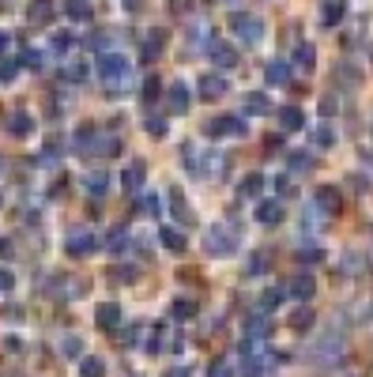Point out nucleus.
Listing matches in <instances>:
<instances>
[{
    "label": "nucleus",
    "mask_w": 373,
    "mask_h": 377,
    "mask_svg": "<svg viewBox=\"0 0 373 377\" xmlns=\"http://www.w3.org/2000/svg\"><path fill=\"white\" fill-rule=\"evenodd\" d=\"M230 30H234L245 45H260V42H264V19H260V15L234 12V15H230Z\"/></svg>",
    "instance_id": "obj_1"
},
{
    "label": "nucleus",
    "mask_w": 373,
    "mask_h": 377,
    "mask_svg": "<svg viewBox=\"0 0 373 377\" xmlns=\"http://www.w3.org/2000/svg\"><path fill=\"white\" fill-rule=\"evenodd\" d=\"M98 76L106 79L109 87H125L132 76V64L121 57V53H102L98 57Z\"/></svg>",
    "instance_id": "obj_2"
},
{
    "label": "nucleus",
    "mask_w": 373,
    "mask_h": 377,
    "mask_svg": "<svg viewBox=\"0 0 373 377\" xmlns=\"http://www.w3.org/2000/svg\"><path fill=\"white\" fill-rule=\"evenodd\" d=\"M204 249H208L211 256H230L237 249V234L226 227H211L208 234H204Z\"/></svg>",
    "instance_id": "obj_3"
},
{
    "label": "nucleus",
    "mask_w": 373,
    "mask_h": 377,
    "mask_svg": "<svg viewBox=\"0 0 373 377\" xmlns=\"http://www.w3.org/2000/svg\"><path fill=\"white\" fill-rule=\"evenodd\" d=\"M94 245H98L94 230H72V234L65 238V253H68V256H83V253H91Z\"/></svg>",
    "instance_id": "obj_4"
},
{
    "label": "nucleus",
    "mask_w": 373,
    "mask_h": 377,
    "mask_svg": "<svg viewBox=\"0 0 373 377\" xmlns=\"http://www.w3.org/2000/svg\"><path fill=\"white\" fill-rule=\"evenodd\" d=\"M226 87H230V83L219 76V72H208V76H200V99H204V102H219V99L226 94Z\"/></svg>",
    "instance_id": "obj_5"
},
{
    "label": "nucleus",
    "mask_w": 373,
    "mask_h": 377,
    "mask_svg": "<svg viewBox=\"0 0 373 377\" xmlns=\"http://www.w3.org/2000/svg\"><path fill=\"white\" fill-rule=\"evenodd\" d=\"M189 102H193V91L185 87V79L170 83V91H166V106H170V114H185Z\"/></svg>",
    "instance_id": "obj_6"
},
{
    "label": "nucleus",
    "mask_w": 373,
    "mask_h": 377,
    "mask_svg": "<svg viewBox=\"0 0 373 377\" xmlns=\"http://www.w3.org/2000/svg\"><path fill=\"white\" fill-rule=\"evenodd\" d=\"M287 294H290V298H298V302H309L317 294V279L309 276V272H298V276L287 283Z\"/></svg>",
    "instance_id": "obj_7"
},
{
    "label": "nucleus",
    "mask_w": 373,
    "mask_h": 377,
    "mask_svg": "<svg viewBox=\"0 0 373 377\" xmlns=\"http://www.w3.org/2000/svg\"><path fill=\"white\" fill-rule=\"evenodd\" d=\"M283 215H287L283 200H260L257 204V223H264V227H279Z\"/></svg>",
    "instance_id": "obj_8"
},
{
    "label": "nucleus",
    "mask_w": 373,
    "mask_h": 377,
    "mask_svg": "<svg viewBox=\"0 0 373 377\" xmlns=\"http://www.w3.org/2000/svg\"><path fill=\"white\" fill-rule=\"evenodd\" d=\"M208 136H245V117H215L208 121Z\"/></svg>",
    "instance_id": "obj_9"
},
{
    "label": "nucleus",
    "mask_w": 373,
    "mask_h": 377,
    "mask_svg": "<svg viewBox=\"0 0 373 377\" xmlns=\"http://www.w3.org/2000/svg\"><path fill=\"white\" fill-rule=\"evenodd\" d=\"M208 57L215 61V68L226 72V68H234V64H237V50L230 42H219V38H215V42L208 45Z\"/></svg>",
    "instance_id": "obj_10"
},
{
    "label": "nucleus",
    "mask_w": 373,
    "mask_h": 377,
    "mask_svg": "<svg viewBox=\"0 0 373 377\" xmlns=\"http://www.w3.org/2000/svg\"><path fill=\"white\" fill-rule=\"evenodd\" d=\"M313 207H317V212H324V215H336L339 212V189L336 185H321L313 192Z\"/></svg>",
    "instance_id": "obj_11"
},
{
    "label": "nucleus",
    "mask_w": 373,
    "mask_h": 377,
    "mask_svg": "<svg viewBox=\"0 0 373 377\" xmlns=\"http://www.w3.org/2000/svg\"><path fill=\"white\" fill-rule=\"evenodd\" d=\"M76 151H83V155H102V143H98V132H94V125H79L76 132Z\"/></svg>",
    "instance_id": "obj_12"
},
{
    "label": "nucleus",
    "mask_w": 373,
    "mask_h": 377,
    "mask_svg": "<svg viewBox=\"0 0 373 377\" xmlns=\"http://www.w3.org/2000/svg\"><path fill=\"white\" fill-rule=\"evenodd\" d=\"M121 181H125V189H129V192H140V189H144V181H147V163H140V159H136V163H129Z\"/></svg>",
    "instance_id": "obj_13"
},
{
    "label": "nucleus",
    "mask_w": 373,
    "mask_h": 377,
    "mask_svg": "<svg viewBox=\"0 0 373 377\" xmlns=\"http://www.w3.org/2000/svg\"><path fill=\"white\" fill-rule=\"evenodd\" d=\"M242 110L249 117H264V114H272V102H268L264 91H249V94H245V102H242Z\"/></svg>",
    "instance_id": "obj_14"
},
{
    "label": "nucleus",
    "mask_w": 373,
    "mask_h": 377,
    "mask_svg": "<svg viewBox=\"0 0 373 377\" xmlns=\"http://www.w3.org/2000/svg\"><path fill=\"white\" fill-rule=\"evenodd\" d=\"M264 79H268L272 87H287V83H290V64H287V61H268Z\"/></svg>",
    "instance_id": "obj_15"
},
{
    "label": "nucleus",
    "mask_w": 373,
    "mask_h": 377,
    "mask_svg": "<svg viewBox=\"0 0 373 377\" xmlns=\"http://www.w3.org/2000/svg\"><path fill=\"white\" fill-rule=\"evenodd\" d=\"M279 128L283 132H298V128H306V114H301L298 106H283L279 110Z\"/></svg>",
    "instance_id": "obj_16"
},
{
    "label": "nucleus",
    "mask_w": 373,
    "mask_h": 377,
    "mask_svg": "<svg viewBox=\"0 0 373 377\" xmlns=\"http://www.w3.org/2000/svg\"><path fill=\"white\" fill-rule=\"evenodd\" d=\"M8 132L12 136H30L34 132V117H30L27 110H15V114L8 117Z\"/></svg>",
    "instance_id": "obj_17"
},
{
    "label": "nucleus",
    "mask_w": 373,
    "mask_h": 377,
    "mask_svg": "<svg viewBox=\"0 0 373 377\" xmlns=\"http://www.w3.org/2000/svg\"><path fill=\"white\" fill-rule=\"evenodd\" d=\"M260 192H264V174H249V178H242V185H237V196L242 200H257Z\"/></svg>",
    "instance_id": "obj_18"
},
{
    "label": "nucleus",
    "mask_w": 373,
    "mask_h": 377,
    "mask_svg": "<svg viewBox=\"0 0 373 377\" xmlns=\"http://www.w3.org/2000/svg\"><path fill=\"white\" fill-rule=\"evenodd\" d=\"M53 12H57V8H53V0H30V8H27L30 23H38V27H42V23H50Z\"/></svg>",
    "instance_id": "obj_19"
},
{
    "label": "nucleus",
    "mask_w": 373,
    "mask_h": 377,
    "mask_svg": "<svg viewBox=\"0 0 373 377\" xmlns=\"http://www.w3.org/2000/svg\"><path fill=\"white\" fill-rule=\"evenodd\" d=\"M343 15H347V4H343V0H328V4L321 8V23H324V27H336V23H343Z\"/></svg>",
    "instance_id": "obj_20"
},
{
    "label": "nucleus",
    "mask_w": 373,
    "mask_h": 377,
    "mask_svg": "<svg viewBox=\"0 0 373 377\" xmlns=\"http://www.w3.org/2000/svg\"><path fill=\"white\" fill-rule=\"evenodd\" d=\"M94 320H98L102 328H114L117 320H121V306H117V302H102V306L94 309Z\"/></svg>",
    "instance_id": "obj_21"
},
{
    "label": "nucleus",
    "mask_w": 373,
    "mask_h": 377,
    "mask_svg": "<svg viewBox=\"0 0 373 377\" xmlns=\"http://www.w3.org/2000/svg\"><path fill=\"white\" fill-rule=\"evenodd\" d=\"M162 45H166V30H151L144 38V61H155L162 53Z\"/></svg>",
    "instance_id": "obj_22"
},
{
    "label": "nucleus",
    "mask_w": 373,
    "mask_h": 377,
    "mask_svg": "<svg viewBox=\"0 0 373 377\" xmlns=\"http://www.w3.org/2000/svg\"><path fill=\"white\" fill-rule=\"evenodd\" d=\"M158 238H162V245H166L170 253H185V245H189V238L181 234V230H173V227H166Z\"/></svg>",
    "instance_id": "obj_23"
},
{
    "label": "nucleus",
    "mask_w": 373,
    "mask_h": 377,
    "mask_svg": "<svg viewBox=\"0 0 373 377\" xmlns=\"http://www.w3.org/2000/svg\"><path fill=\"white\" fill-rule=\"evenodd\" d=\"M287 166H290V174H309L313 170V155H309V151H290Z\"/></svg>",
    "instance_id": "obj_24"
},
{
    "label": "nucleus",
    "mask_w": 373,
    "mask_h": 377,
    "mask_svg": "<svg viewBox=\"0 0 373 377\" xmlns=\"http://www.w3.org/2000/svg\"><path fill=\"white\" fill-rule=\"evenodd\" d=\"M283 298H287V291H283V287H268V291L260 294V309H264V314H272V309L283 306Z\"/></svg>",
    "instance_id": "obj_25"
},
{
    "label": "nucleus",
    "mask_w": 373,
    "mask_h": 377,
    "mask_svg": "<svg viewBox=\"0 0 373 377\" xmlns=\"http://www.w3.org/2000/svg\"><path fill=\"white\" fill-rule=\"evenodd\" d=\"M170 314H173V320H193L196 314H200V306H196L193 298H178V302H173V309H170Z\"/></svg>",
    "instance_id": "obj_26"
},
{
    "label": "nucleus",
    "mask_w": 373,
    "mask_h": 377,
    "mask_svg": "<svg viewBox=\"0 0 373 377\" xmlns=\"http://www.w3.org/2000/svg\"><path fill=\"white\" fill-rule=\"evenodd\" d=\"M79 377H106V363H102L98 355H87L83 363H79Z\"/></svg>",
    "instance_id": "obj_27"
},
{
    "label": "nucleus",
    "mask_w": 373,
    "mask_h": 377,
    "mask_svg": "<svg viewBox=\"0 0 373 377\" xmlns=\"http://www.w3.org/2000/svg\"><path fill=\"white\" fill-rule=\"evenodd\" d=\"M295 64L301 72H313V64H317V53H313V45L309 42H301L298 50H295Z\"/></svg>",
    "instance_id": "obj_28"
},
{
    "label": "nucleus",
    "mask_w": 373,
    "mask_h": 377,
    "mask_svg": "<svg viewBox=\"0 0 373 377\" xmlns=\"http://www.w3.org/2000/svg\"><path fill=\"white\" fill-rule=\"evenodd\" d=\"M83 185H87V192H94V196H102L106 192V185H109V178H106V170H91L83 178Z\"/></svg>",
    "instance_id": "obj_29"
},
{
    "label": "nucleus",
    "mask_w": 373,
    "mask_h": 377,
    "mask_svg": "<svg viewBox=\"0 0 373 377\" xmlns=\"http://www.w3.org/2000/svg\"><path fill=\"white\" fill-rule=\"evenodd\" d=\"M313 143H317V147H332V143H336V128H332V125H317L313 128Z\"/></svg>",
    "instance_id": "obj_30"
},
{
    "label": "nucleus",
    "mask_w": 373,
    "mask_h": 377,
    "mask_svg": "<svg viewBox=\"0 0 373 377\" xmlns=\"http://www.w3.org/2000/svg\"><path fill=\"white\" fill-rule=\"evenodd\" d=\"M65 15L68 19H91V4H87V0H68Z\"/></svg>",
    "instance_id": "obj_31"
},
{
    "label": "nucleus",
    "mask_w": 373,
    "mask_h": 377,
    "mask_svg": "<svg viewBox=\"0 0 373 377\" xmlns=\"http://www.w3.org/2000/svg\"><path fill=\"white\" fill-rule=\"evenodd\" d=\"M144 128H147L151 136H166V132H170V121H166V117H158V114H151L147 121H144Z\"/></svg>",
    "instance_id": "obj_32"
},
{
    "label": "nucleus",
    "mask_w": 373,
    "mask_h": 377,
    "mask_svg": "<svg viewBox=\"0 0 373 377\" xmlns=\"http://www.w3.org/2000/svg\"><path fill=\"white\" fill-rule=\"evenodd\" d=\"M50 45H53V53H68L72 50V34H68V30H57V34L50 38Z\"/></svg>",
    "instance_id": "obj_33"
},
{
    "label": "nucleus",
    "mask_w": 373,
    "mask_h": 377,
    "mask_svg": "<svg viewBox=\"0 0 373 377\" xmlns=\"http://www.w3.org/2000/svg\"><path fill=\"white\" fill-rule=\"evenodd\" d=\"M260 272H268V256L264 253H253L249 264H245V276H260Z\"/></svg>",
    "instance_id": "obj_34"
},
{
    "label": "nucleus",
    "mask_w": 373,
    "mask_h": 377,
    "mask_svg": "<svg viewBox=\"0 0 373 377\" xmlns=\"http://www.w3.org/2000/svg\"><path fill=\"white\" fill-rule=\"evenodd\" d=\"M158 94H162V83H158V76H147V79H144V102L151 106Z\"/></svg>",
    "instance_id": "obj_35"
},
{
    "label": "nucleus",
    "mask_w": 373,
    "mask_h": 377,
    "mask_svg": "<svg viewBox=\"0 0 373 377\" xmlns=\"http://www.w3.org/2000/svg\"><path fill=\"white\" fill-rule=\"evenodd\" d=\"M79 351H83V343H79L76 336H65V340H61V355L65 358H79Z\"/></svg>",
    "instance_id": "obj_36"
},
{
    "label": "nucleus",
    "mask_w": 373,
    "mask_h": 377,
    "mask_svg": "<svg viewBox=\"0 0 373 377\" xmlns=\"http://www.w3.org/2000/svg\"><path fill=\"white\" fill-rule=\"evenodd\" d=\"M173 215H178V219H185V223H193V207L181 200V192H173Z\"/></svg>",
    "instance_id": "obj_37"
},
{
    "label": "nucleus",
    "mask_w": 373,
    "mask_h": 377,
    "mask_svg": "<svg viewBox=\"0 0 373 377\" xmlns=\"http://www.w3.org/2000/svg\"><path fill=\"white\" fill-rule=\"evenodd\" d=\"M208 377H234V366H230V358H219V363H211Z\"/></svg>",
    "instance_id": "obj_38"
},
{
    "label": "nucleus",
    "mask_w": 373,
    "mask_h": 377,
    "mask_svg": "<svg viewBox=\"0 0 373 377\" xmlns=\"http://www.w3.org/2000/svg\"><path fill=\"white\" fill-rule=\"evenodd\" d=\"M109 249H114V253H121L125 249V245H129V230H114V234H109Z\"/></svg>",
    "instance_id": "obj_39"
},
{
    "label": "nucleus",
    "mask_w": 373,
    "mask_h": 377,
    "mask_svg": "<svg viewBox=\"0 0 373 377\" xmlns=\"http://www.w3.org/2000/svg\"><path fill=\"white\" fill-rule=\"evenodd\" d=\"M290 325H295V328H298V332H306V328H309V325H313V314H309V309H298V314H295V317H290Z\"/></svg>",
    "instance_id": "obj_40"
},
{
    "label": "nucleus",
    "mask_w": 373,
    "mask_h": 377,
    "mask_svg": "<svg viewBox=\"0 0 373 377\" xmlns=\"http://www.w3.org/2000/svg\"><path fill=\"white\" fill-rule=\"evenodd\" d=\"M15 72H19V64H15V61H0V83H12Z\"/></svg>",
    "instance_id": "obj_41"
},
{
    "label": "nucleus",
    "mask_w": 373,
    "mask_h": 377,
    "mask_svg": "<svg viewBox=\"0 0 373 377\" xmlns=\"http://www.w3.org/2000/svg\"><path fill=\"white\" fill-rule=\"evenodd\" d=\"M140 212H144V215H158V212H162V200H158V196H144Z\"/></svg>",
    "instance_id": "obj_42"
},
{
    "label": "nucleus",
    "mask_w": 373,
    "mask_h": 377,
    "mask_svg": "<svg viewBox=\"0 0 373 377\" xmlns=\"http://www.w3.org/2000/svg\"><path fill=\"white\" fill-rule=\"evenodd\" d=\"M158 351H162V328H155L147 336V355H158Z\"/></svg>",
    "instance_id": "obj_43"
},
{
    "label": "nucleus",
    "mask_w": 373,
    "mask_h": 377,
    "mask_svg": "<svg viewBox=\"0 0 373 377\" xmlns=\"http://www.w3.org/2000/svg\"><path fill=\"white\" fill-rule=\"evenodd\" d=\"M136 276H140V272L136 268H125V264H117V268H114V279H125V283H132Z\"/></svg>",
    "instance_id": "obj_44"
},
{
    "label": "nucleus",
    "mask_w": 373,
    "mask_h": 377,
    "mask_svg": "<svg viewBox=\"0 0 373 377\" xmlns=\"http://www.w3.org/2000/svg\"><path fill=\"white\" fill-rule=\"evenodd\" d=\"M102 155L106 159H114V155H121V143L114 140V136H106V143H102Z\"/></svg>",
    "instance_id": "obj_45"
},
{
    "label": "nucleus",
    "mask_w": 373,
    "mask_h": 377,
    "mask_svg": "<svg viewBox=\"0 0 373 377\" xmlns=\"http://www.w3.org/2000/svg\"><path fill=\"white\" fill-rule=\"evenodd\" d=\"M83 76H87V64H72V68H68V79H72V83H83Z\"/></svg>",
    "instance_id": "obj_46"
},
{
    "label": "nucleus",
    "mask_w": 373,
    "mask_h": 377,
    "mask_svg": "<svg viewBox=\"0 0 373 377\" xmlns=\"http://www.w3.org/2000/svg\"><path fill=\"white\" fill-rule=\"evenodd\" d=\"M23 64H27V68H38V64H42V53H38V50H27V53H23Z\"/></svg>",
    "instance_id": "obj_47"
},
{
    "label": "nucleus",
    "mask_w": 373,
    "mask_h": 377,
    "mask_svg": "<svg viewBox=\"0 0 373 377\" xmlns=\"http://www.w3.org/2000/svg\"><path fill=\"white\" fill-rule=\"evenodd\" d=\"M321 114H324V117L336 114V99H332V94H324V99H321Z\"/></svg>",
    "instance_id": "obj_48"
},
{
    "label": "nucleus",
    "mask_w": 373,
    "mask_h": 377,
    "mask_svg": "<svg viewBox=\"0 0 373 377\" xmlns=\"http://www.w3.org/2000/svg\"><path fill=\"white\" fill-rule=\"evenodd\" d=\"M275 192H279V196H290L295 189H290V181H287V178H275Z\"/></svg>",
    "instance_id": "obj_49"
},
{
    "label": "nucleus",
    "mask_w": 373,
    "mask_h": 377,
    "mask_svg": "<svg viewBox=\"0 0 373 377\" xmlns=\"http://www.w3.org/2000/svg\"><path fill=\"white\" fill-rule=\"evenodd\" d=\"M12 287H15V276L12 272H0V291H12Z\"/></svg>",
    "instance_id": "obj_50"
},
{
    "label": "nucleus",
    "mask_w": 373,
    "mask_h": 377,
    "mask_svg": "<svg viewBox=\"0 0 373 377\" xmlns=\"http://www.w3.org/2000/svg\"><path fill=\"white\" fill-rule=\"evenodd\" d=\"M321 249H306V253H301V264H317V261H321Z\"/></svg>",
    "instance_id": "obj_51"
},
{
    "label": "nucleus",
    "mask_w": 373,
    "mask_h": 377,
    "mask_svg": "<svg viewBox=\"0 0 373 377\" xmlns=\"http://www.w3.org/2000/svg\"><path fill=\"white\" fill-rule=\"evenodd\" d=\"M8 45H12V34H8V30H0V53H8Z\"/></svg>",
    "instance_id": "obj_52"
},
{
    "label": "nucleus",
    "mask_w": 373,
    "mask_h": 377,
    "mask_svg": "<svg viewBox=\"0 0 373 377\" xmlns=\"http://www.w3.org/2000/svg\"><path fill=\"white\" fill-rule=\"evenodd\" d=\"M166 377H193V370H189V366H178V370H170Z\"/></svg>",
    "instance_id": "obj_53"
},
{
    "label": "nucleus",
    "mask_w": 373,
    "mask_h": 377,
    "mask_svg": "<svg viewBox=\"0 0 373 377\" xmlns=\"http://www.w3.org/2000/svg\"><path fill=\"white\" fill-rule=\"evenodd\" d=\"M121 4L129 8V12H136V8H140V0H121Z\"/></svg>",
    "instance_id": "obj_54"
},
{
    "label": "nucleus",
    "mask_w": 373,
    "mask_h": 377,
    "mask_svg": "<svg viewBox=\"0 0 373 377\" xmlns=\"http://www.w3.org/2000/svg\"><path fill=\"white\" fill-rule=\"evenodd\" d=\"M362 159H366V163L373 166V151H362Z\"/></svg>",
    "instance_id": "obj_55"
},
{
    "label": "nucleus",
    "mask_w": 373,
    "mask_h": 377,
    "mask_svg": "<svg viewBox=\"0 0 373 377\" xmlns=\"http://www.w3.org/2000/svg\"><path fill=\"white\" fill-rule=\"evenodd\" d=\"M370 132H373V128H370Z\"/></svg>",
    "instance_id": "obj_56"
}]
</instances>
